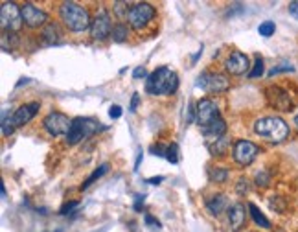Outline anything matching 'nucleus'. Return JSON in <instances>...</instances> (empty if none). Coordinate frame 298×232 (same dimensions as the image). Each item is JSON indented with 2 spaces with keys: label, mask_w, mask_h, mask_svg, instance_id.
I'll return each mask as SVG.
<instances>
[{
  "label": "nucleus",
  "mask_w": 298,
  "mask_h": 232,
  "mask_svg": "<svg viewBox=\"0 0 298 232\" xmlns=\"http://www.w3.org/2000/svg\"><path fill=\"white\" fill-rule=\"evenodd\" d=\"M59 19L68 32L81 33L85 30H91L92 19L91 13L85 6L78 2H61L59 4Z\"/></svg>",
  "instance_id": "nucleus-1"
},
{
  "label": "nucleus",
  "mask_w": 298,
  "mask_h": 232,
  "mask_svg": "<svg viewBox=\"0 0 298 232\" xmlns=\"http://www.w3.org/2000/svg\"><path fill=\"white\" fill-rule=\"evenodd\" d=\"M179 89V76L168 66H158L146 79V92L151 96H169Z\"/></svg>",
  "instance_id": "nucleus-2"
},
{
  "label": "nucleus",
  "mask_w": 298,
  "mask_h": 232,
  "mask_svg": "<svg viewBox=\"0 0 298 232\" xmlns=\"http://www.w3.org/2000/svg\"><path fill=\"white\" fill-rule=\"evenodd\" d=\"M254 133L272 144H282L289 136V125L280 116H263L254 122Z\"/></svg>",
  "instance_id": "nucleus-3"
},
{
  "label": "nucleus",
  "mask_w": 298,
  "mask_h": 232,
  "mask_svg": "<svg viewBox=\"0 0 298 232\" xmlns=\"http://www.w3.org/2000/svg\"><path fill=\"white\" fill-rule=\"evenodd\" d=\"M156 19V9L149 2H136L131 6L127 24L135 30L136 33H144L149 26Z\"/></svg>",
  "instance_id": "nucleus-4"
},
{
  "label": "nucleus",
  "mask_w": 298,
  "mask_h": 232,
  "mask_svg": "<svg viewBox=\"0 0 298 232\" xmlns=\"http://www.w3.org/2000/svg\"><path fill=\"white\" fill-rule=\"evenodd\" d=\"M101 123H98L96 120H92V118H83V116H78V118H74L72 120V125H70V131H68V135H66V144L68 146H76L79 142H83L85 138H89V136L96 135Z\"/></svg>",
  "instance_id": "nucleus-5"
},
{
  "label": "nucleus",
  "mask_w": 298,
  "mask_h": 232,
  "mask_svg": "<svg viewBox=\"0 0 298 232\" xmlns=\"http://www.w3.org/2000/svg\"><path fill=\"white\" fill-rule=\"evenodd\" d=\"M197 87H201L208 94H221L230 89V79L219 72H202L197 77Z\"/></svg>",
  "instance_id": "nucleus-6"
},
{
  "label": "nucleus",
  "mask_w": 298,
  "mask_h": 232,
  "mask_svg": "<svg viewBox=\"0 0 298 232\" xmlns=\"http://www.w3.org/2000/svg\"><path fill=\"white\" fill-rule=\"evenodd\" d=\"M0 22H2V32H19L22 22V9L15 2H2L0 7Z\"/></svg>",
  "instance_id": "nucleus-7"
},
{
  "label": "nucleus",
  "mask_w": 298,
  "mask_h": 232,
  "mask_svg": "<svg viewBox=\"0 0 298 232\" xmlns=\"http://www.w3.org/2000/svg\"><path fill=\"white\" fill-rule=\"evenodd\" d=\"M219 118H221L219 107H217V103L214 100L202 98V100L197 102V105H195V122H197V125L201 129L208 127L210 123H214Z\"/></svg>",
  "instance_id": "nucleus-8"
},
{
  "label": "nucleus",
  "mask_w": 298,
  "mask_h": 232,
  "mask_svg": "<svg viewBox=\"0 0 298 232\" xmlns=\"http://www.w3.org/2000/svg\"><path fill=\"white\" fill-rule=\"evenodd\" d=\"M70 125H72L70 118L66 115H63V113H59V111L48 113V115L45 116V120H43V129H45L50 136H53V138H55V136L68 135Z\"/></svg>",
  "instance_id": "nucleus-9"
},
{
  "label": "nucleus",
  "mask_w": 298,
  "mask_h": 232,
  "mask_svg": "<svg viewBox=\"0 0 298 232\" xmlns=\"http://www.w3.org/2000/svg\"><path fill=\"white\" fill-rule=\"evenodd\" d=\"M258 155H259L258 146L250 140H245V138L238 140L232 148V159L240 166H250L258 159Z\"/></svg>",
  "instance_id": "nucleus-10"
},
{
  "label": "nucleus",
  "mask_w": 298,
  "mask_h": 232,
  "mask_svg": "<svg viewBox=\"0 0 298 232\" xmlns=\"http://www.w3.org/2000/svg\"><path fill=\"white\" fill-rule=\"evenodd\" d=\"M267 102L271 105L272 109L282 111V113H289L295 107V102H293V96L287 92L285 89L278 87V85H272L265 90Z\"/></svg>",
  "instance_id": "nucleus-11"
},
{
  "label": "nucleus",
  "mask_w": 298,
  "mask_h": 232,
  "mask_svg": "<svg viewBox=\"0 0 298 232\" xmlns=\"http://www.w3.org/2000/svg\"><path fill=\"white\" fill-rule=\"evenodd\" d=\"M20 9H22V22L30 30H39V28H45L48 24V13L37 7L35 4H32V2L22 4Z\"/></svg>",
  "instance_id": "nucleus-12"
},
{
  "label": "nucleus",
  "mask_w": 298,
  "mask_h": 232,
  "mask_svg": "<svg viewBox=\"0 0 298 232\" xmlns=\"http://www.w3.org/2000/svg\"><path fill=\"white\" fill-rule=\"evenodd\" d=\"M112 20H110V15L109 11L101 7L99 11L96 13V17L92 19V24H91V37L94 41H105L107 37H110V33H112Z\"/></svg>",
  "instance_id": "nucleus-13"
},
{
  "label": "nucleus",
  "mask_w": 298,
  "mask_h": 232,
  "mask_svg": "<svg viewBox=\"0 0 298 232\" xmlns=\"http://www.w3.org/2000/svg\"><path fill=\"white\" fill-rule=\"evenodd\" d=\"M41 103L39 102H30V103H22L19 109L15 111L13 115L9 116V122L13 127H24L26 123H30L35 118V115L39 113ZM7 120V118H6Z\"/></svg>",
  "instance_id": "nucleus-14"
},
{
  "label": "nucleus",
  "mask_w": 298,
  "mask_h": 232,
  "mask_svg": "<svg viewBox=\"0 0 298 232\" xmlns=\"http://www.w3.org/2000/svg\"><path fill=\"white\" fill-rule=\"evenodd\" d=\"M250 66V61H248V56L243 54V52H232L227 59H225V70L230 74V76H243Z\"/></svg>",
  "instance_id": "nucleus-15"
},
{
  "label": "nucleus",
  "mask_w": 298,
  "mask_h": 232,
  "mask_svg": "<svg viewBox=\"0 0 298 232\" xmlns=\"http://www.w3.org/2000/svg\"><path fill=\"white\" fill-rule=\"evenodd\" d=\"M228 232H240L247 223V210L243 203H234L227 210Z\"/></svg>",
  "instance_id": "nucleus-16"
},
{
  "label": "nucleus",
  "mask_w": 298,
  "mask_h": 232,
  "mask_svg": "<svg viewBox=\"0 0 298 232\" xmlns=\"http://www.w3.org/2000/svg\"><path fill=\"white\" fill-rule=\"evenodd\" d=\"M201 131L202 135H204V138H206V144H212V142L219 140V138L225 136V133H227V122L223 118H219V120H215L214 123H210L208 127L201 129Z\"/></svg>",
  "instance_id": "nucleus-17"
},
{
  "label": "nucleus",
  "mask_w": 298,
  "mask_h": 232,
  "mask_svg": "<svg viewBox=\"0 0 298 232\" xmlns=\"http://www.w3.org/2000/svg\"><path fill=\"white\" fill-rule=\"evenodd\" d=\"M206 208L212 216H221L225 210H228V197L225 193H215L214 197L206 201Z\"/></svg>",
  "instance_id": "nucleus-18"
},
{
  "label": "nucleus",
  "mask_w": 298,
  "mask_h": 232,
  "mask_svg": "<svg viewBox=\"0 0 298 232\" xmlns=\"http://www.w3.org/2000/svg\"><path fill=\"white\" fill-rule=\"evenodd\" d=\"M41 37L45 41V45H57L59 41H61V37H63V32H61L57 22H48V24L43 28Z\"/></svg>",
  "instance_id": "nucleus-19"
},
{
  "label": "nucleus",
  "mask_w": 298,
  "mask_h": 232,
  "mask_svg": "<svg viewBox=\"0 0 298 232\" xmlns=\"http://www.w3.org/2000/svg\"><path fill=\"white\" fill-rule=\"evenodd\" d=\"M228 170L223 166H212L208 168V179L210 182H215V184H223V182H227L228 179Z\"/></svg>",
  "instance_id": "nucleus-20"
},
{
  "label": "nucleus",
  "mask_w": 298,
  "mask_h": 232,
  "mask_svg": "<svg viewBox=\"0 0 298 232\" xmlns=\"http://www.w3.org/2000/svg\"><path fill=\"white\" fill-rule=\"evenodd\" d=\"M228 148H230V140H228L227 136L208 144V149H210V153L214 155V157H225L228 153Z\"/></svg>",
  "instance_id": "nucleus-21"
},
{
  "label": "nucleus",
  "mask_w": 298,
  "mask_h": 232,
  "mask_svg": "<svg viewBox=\"0 0 298 232\" xmlns=\"http://www.w3.org/2000/svg\"><path fill=\"white\" fill-rule=\"evenodd\" d=\"M248 212H250V218L254 219V223H256L259 229H271V221L263 216V212H261L254 203H248Z\"/></svg>",
  "instance_id": "nucleus-22"
},
{
  "label": "nucleus",
  "mask_w": 298,
  "mask_h": 232,
  "mask_svg": "<svg viewBox=\"0 0 298 232\" xmlns=\"http://www.w3.org/2000/svg\"><path fill=\"white\" fill-rule=\"evenodd\" d=\"M129 24H125V22H116L114 28H112V33H110V37L114 43H123V41H127L129 37Z\"/></svg>",
  "instance_id": "nucleus-23"
},
{
  "label": "nucleus",
  "mask_w": 298,
  "mask_h": 232,
  "mask_svg": "<svg viewBox=\"0 0 298 232\" xmlns=\"http://www.w3.org/2000/svg\"><path fill=\"white\" fill-rule=\"evenodd\" d=\"M107 170H109V164H107V162H103V164H101V166H99V168H96V170H94V172H92V174H91V177H89V179L85 180L83 184H81V186H79V190H81V192H83V190H87V188L91 186V184H94V182H96L98 179H101V177H103V175L107 174Z\"/></svg>",
  "instance_id": "nucleus-24"
},
{
  "label": "nucleus",
  "mask_w": 298,
  "mask_h": 232,
  "mask_svg": "<svg viewBox=\"0 0 298 232\" xmlns=\"http://www.w3.org/2000/svg\"><path fill=\"white\" fill-rule=\"evenodd\" d=\"M0 45H2V50L4 52H11L15 46L19 45V37H17V33L15 32H2Z\"/></svg>",
  "instance_id": "nucleus-25"
},
{
  "label": "nucleus",
  "mask_w": 298,
  "mask_h": 232,
  "mask_svg": "<svg viewBox=\"0 0 298 232\" xmlns=\"http://www.w3.org/2000/svg\"><path fill=\"white\" fill-rule=\"evenodd\" d=\"M129 11H131V6L127 4V2L118 0V2L112 4V13L116 15V19H120V20L127 19V17H129Z\"/></svg>",
  "instance_id": "nucleus-26"
},
{
  "label": "nucleus",
  "mask_w": 298,
  "mask_h": 232,
  "mask_svg": "<svg viewBox=\"0 0 298 232\" xmlns=\"http://www.w3.org/2000/svg\"><path fill=\"white\" fill-rule=\"evenodd\" d=\"M274 32H276V24L272 20H265L258 26V33L261 37H271V35H274Z\"/></svg>",
  "instance_id": "nucleus-27"
},
{
  "label": "nucleus",
  "mask_w": 298,
  "mask_h": 232,
  "mask_svg": "<svg viewBox=\"0 0 298 232\" xmlns=\"http://www.w3.org/2000/svg\"><path fill=\"white\" fill-rule=\"evenodd\" d=\"M259 76H263V58H261V56H256L252 70L248 72V77L254 79V77H259Z\"/></svg>",
  "instance_id": "nucleus-28"
},
{
  "label": "nucleus",
  "mask_w": 298,
  "mask_h": 232,
  "mask_svg": "<svg viewBox=\"0 0 298 232\" xmlns=\"http://www.w3.org/2000/svg\"><path fill=\"white\" fill-rule=\"evenodd\" d=\"M166 161L171 162V164H177V162H179V146H177L175 142L168 146V151H166Z\"/></svg>",
  "instance_id": "nucleus-29"
},
{
  "label": "nucleus",
  "mask_w": 298,
  "mask_h": 232,
  "mask_svg": "<svg viewBox=\"0 0 298 232\" xmlns=\"http://www.w3.org/2000/svg\"><path fill=\"white\" fill-rule=\"evenodd\" d=\"M269 205H271L272 210H276V212H285V201L282 197H271L269 199Z\"/></svg>",
  "instance_id": "nucleus-30"
},
{
  "label": "nucleus",
  "mask_w": 298,
  "mask_h": 232,
  "mask_svg": "<svg viewBox=\"0 0 298 232\" xmlns=\"http://www.w3.org/2000/svg\"><path fill=\"white\" fill-rule=\"evenodd\" d=\"M248 190H250V186H248V180H247L245 177L238 179V184H236V192H238V195H247V193H248Z\"/></svg>",
  "instance_id": "nucleus-31"
},
{
  "label": "nucleus",
  "mask_w": 298,
  "mask_h": 232,
  "mask_svg": "<svg viewBox=\"0 0 298 232\" xmlns=\"http://www.w3.org/2000/svg\"><path fill=\"white\" fill-rule=\"evenodd\" d=\"M78 206H79V201H70V203H65V205L61 206V210H59V214H61V216L72 214V210H74V208H78Z\"/></svg>",
  "instance_id": "nucleus-32"
},
{
  "label": "nucleus",
  "mask_w": 298,
  "mask_h": 232,
  "mask_svg": "<svg viewBox=\"0 0 298 232\" xmlns=\"http://www.w3.org/2000/svg\"><path fill=\"white\" fill-rule=\"evenodd\" d=\"M282 72H295V66H289V64H282V66H274L269 70V76H276V74H282Z\"/></svg>",
  "instance_id": "nucleus-33"
},
{
  "label": "nucleus",
  "mask_w": 298,
  "mask_h": 232,
  "mask_svg": "<svg viewBox=\"0 0 298 232\" xmlns=\"http://www.w3.org/2000/svg\"><path fill=\"white\" fill-rule=\"evenodd\" d=\"M256 184L258 186H269V174L267 172H259L256 175Z\"/></svg>",
  "instance_id": "nucleus-34"
},
{
  "label": "nucleus",
  "mask_w": 298,
  "mask_h": 232,
  "mask_svg": "<svg viewBox=\"0 0 298 232\" xmlns=\"http://www.w3.org/2000/svg\"><path fill=\"white\" fill-rule=\"evenodd\" d=\"M122 107H120V105H110L109 107V116L110 118H112V120H118V118H120V116H122Z\"/></svg>",
  "instance_id": "nucleus-35"
},
{
  "label": "nucleus",
  "mask_w": 298,
  "mask_h": 232,
  "mask_svg": "<svg viewBox=\"0 0 298 232\" xmlns=\"http://www.w3.org/2000/svg\"><path fill=\"white\" fill-rule=\"evenodd\" d=\"M166 151H168V148H164V146H160V144L151 146V153L155 155V157H166Z\"/></svg>",
  "instance_id": "nucleus-36"
},
{
  "label": "nucleus",
  "mask_w": 298,
  "mask_h": 232,
  "mask_svg": "<svg viewBox=\"0 0 298 232\" xmlns=\"http://www.w3.org/2000/svg\"><path fill=\"white\" fill-rule=\"evenodd\" d=\"M148 70H146V66H136L135 68V72H133V77H135V79H140V77H146V79H148Z\"/></svg>",
  "instance_id": "nucleus-37"
},
{
  "label": "nucleus",
  "mask_w": 298,
  "mask_h": 232,
  "mask_svg": "<svg viewBox=\"0 0 298 232\" xmlns=\"http://www.w3.org/2000/svg\"><path fill=\"white\" fill-rule=\"evenodd\" d=\"M138 103H140V94H138V92H135V94H133V98H131V105H129L131 113H136V109H138Z\"/></svg>",
  "instance_id": "nucleus-38"
},
{
  "label": "nucleus",
  "mask_w": 298,
  "mask_h": 232,
  "mask_svg": "<svg viewBox=\"0 0 298 232\" xmlns=\"http://www.w3.org/2000/svg\"><path fill=\"white\" fill-rule=\"evenodd\" d=\"M144 221H146V225H155V227H158V229H160V221H158V219L156 218H153V216H149V214H146V218H144Z\"/></svg>",
  "instance_id": "nucleus-39"
},
{
  "label": "nucleus",
  "mask_w": 298,
  "mask_h": 232,
  "mask_svg": "<svg viewBox=\"0 0 298 232\" xmlns=\"http://www.w3.org/2000/svg\"><path fill=\"white\" fill-rule=\"evenodd\" d=\"M144 199H146V195H136L135 197V206H133V208H135L136 212H140V210H142Z\"/></svg>",
  "instance_id": "nucleus-40"
},
{
  "label": "nucleus",
  "mask_w": 298,
  "mask_h": 232,
  "mask_svg": "<svg viewBox=\"0 0 298 232\" xmlns=\"http://www.w3.org/2000/svg\"><path fill=\"white\" fill-rule=\"evenodd\" d=\"M164 180V177H149V179H146V182L148 184H153V186H156V184H160Z\"/></svg>",
  "instance_id": "nucleus-41"
},
{
  "label": "nucleus",
  "mask_w": 298,
  "mask_h": 232,
  "mask_svg": "<svg viewBox=\"0 0 298 232\" xmlns=\"http://www.w3.org/2000/svg\"><path fill=\"white\" fill-rule=\"evenodd\" d=\"M289 13L298 19V2H291V4H289Z\"/></svg>",
  "instance_id": "nucleus-42"
},
{
  "label": "nucleus",
  "mask_w": 298,
  "mask_h": 232,
  "mask_svg": "<svg viewBox=\"0 0 298 232\" xmlns=\"http://www.w3.org/2000/svg\"><path fill=\"white\" fill-rule=\"evenodd\" d=\"M142 159H144L142 149H138V157H136V162H135V172H138V168H140V162H142Z\"/></svg>",
  "instance_id": "nucleus-43"
},
{
  "label": "nucleus",
  "mask_w": 298,
  "mask_h": 232,
  "mask_svg": "<svg viewBox=\"0 0 298 232\" xmlns=\"http://www.w3.org/2000/svg\"><path fill=\"white\" fill-rule=\"evenodd\" d=\"M201 56H202V48H201V50H199V52H197V54H195L194 59H192V61H194V63H195V61H197V59L201 58Z\"/></svg>",
  "instance_id": "nucleus-44"
},
{
  "label": "nucleus",
  "mask_w": 298,
  "mask_h": 232,
  "mask_svg": "<svg viewBox=\"0 0 298 232\" xmlns=\"http://www.w3.org/2000/svg\"><path fill=\"white\" fill-rule=\"evenodd\" d=\"M0 192H2V197H4V199H6V186H4V184H0Z\"/></svg>",
  "instance_id": "nucleus-45"
},
{
  "label": "nucleus",
  "mask_w": 298,
  "mask_h": 232,
  "mask_svg": "<svg viewBox=\"0 0 298 232\" xmlns=\"http://www.w3.org/2000/svg\"><path fill=\"white\" fill-rule=\"evenodd\" d=\"M295 123H297V127H298V113H297V116H295Z\"/></svg>",
  "instance_id": "nucleus-46"
}]
</instances>
